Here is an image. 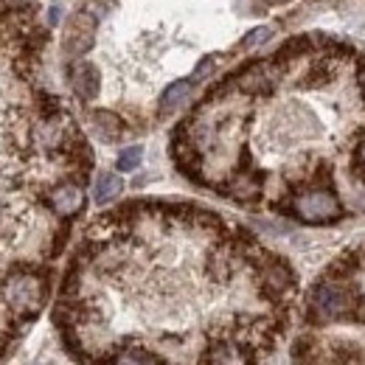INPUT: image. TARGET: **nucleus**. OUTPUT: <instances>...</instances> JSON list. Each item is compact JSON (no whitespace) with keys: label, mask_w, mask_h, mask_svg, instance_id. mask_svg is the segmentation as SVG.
<instances>
[{"label":"nucleus","mask_w":365,"mask_h":365,"mask_svg":"<svg viewBox=\"0 0 365 365\" xmlns=\"http://www.w3.org/2000/svg\"><path fill=\"white\" fill-rule=\"evenodd\" d=\"M357 309V289L343 281H323L312 292V312L320 320L354 318Z\"/></svg>","instance_id":"nucleus-1"},{"label":"nucleus","mask_w":365,"mask_h":365,"mask_svg":"<svg viewBox=\"0 0 365 365\" xmlns=\"http://www.w3.org/2000/svg\"><path fill=\"white\" fill-rule=\"evenodd\" d=\"M292 214L309 225H326L331 220H340L343 205L329 188H312L292 200Z\"/></svg>","instance_id":"nucleus-2"},{"label":"nucleus","mask_w":365,"mask_h":365,"mask_svg":"<svg viewBox=\"0 0 365 365\" xmlns=\"http://www.w3.org/2000/svg\"><path fill=\"white\" fill-rule=\"evenodd\" d=\"M96 43V17L88 14V11H79L71 17L68 29H65V40H62V48L68 56H82L88 53Z\"/></svg>","instance_id":"nucleus-3"},{"label":"nucleus","mask_w":365,"mask_h":365,"mask_svg":"<svg viewBox=\"0 0 365 365\" xmlns=\"http://www.w3.org/2000/svg\"><path fill=\"white\" fill-rule=\"evenodd\" d=\"M281 76V62H259L253 68H247L242 76H239V91L253 93V96H264L275 88Z\"/></svg>","instance_id":"nucleus-4"},{"label":"nucleus","mask_w":365,"mask_h":365,"mask_svg":"<svg viewBox=\"0 0 365 365\" xmlns=\"http://www.w3.org/2000/svg\"><path fill=\"white\" fill-rule=\"evenodd\" d=\"M48 205L53 208L56 217L68 220V217H76L82 208H85V191L79 182H59L51 194H48Z\"/></svg>","instance_id":"nucleus-5"},{"label":"nucleus","mask_w":365,"mask_h":365,"mask_svg":"<svg viewBox=\"0 0 365 365\" xmlns=\"http://www.w3.org/2000/svg\"><path fill=\"white\" fill-rule=\"evenodd\" d=\"M71 85L79 98L85 101H93L98 96V88H101V79H98V71L93 68L91 62H76L73 71H71Z\"/></svg>","instance_id":"nucleus-6"},{"label":"nucleus","mask_w":365,"mask_h":365,"mask_svg":"<svg viewBox=\"0 0 365 365\" xmlns=\"http://www.w3.org/2000/svg\"><path fill=\"white\" fill-rule=\"evenodd\" d=\"M191 93H194V82L191 79H178V82H172L163 96H160V113H175L178 107H182L188 98H191Z\"/></svg>","instance_id":"nucleus-7"},{"label":"nucleus","mask_w":365,"mask_h":365,"mask_svg":"<svg viewBox=\"0 0 365 365\" xmlns=\"http://www.w3.org/2000/svg\"><path fill=\"white\" fill-rule=\"evenodd\" d=\"M93 127H96L101 140H118L124 135V121L110 110H96L93 113Z\"/></svg>","instance_id":"nucleus-8"},{"label":"nucleus","mask_w":365,"mask_h":365,"mask_svg":"<svg viewBox=\"0 0 365 365\" xmlns=\"http://www.w3.org/2000/svg\"><path fill=\"white\" fill-rule=\"evenodd\" d=\"M121 191H124L121 178H118V175H113V172H104V175H98V180H96L93 197H96V202H98V205H104V202H113Z\"/></svg>","instance_id":"nucleus-9"},{"label":"nucleus","mask_w":365,"mask_h":365,"mask_svg":"<svg viewBox=\"0 0 365 365\" xmlns=\"http://www.w3.org/2000/svg\"><path fill=\"white\" fill-rule=\"evenodd\" d=\"M140 158H143V149L140 146H127L121 155H118V169L121 172H133V169H138V163H140Z\"/></svg>","instance_id":"nucleus-10"},{"label":"nucleus","mask_w":365,"mask_h":365,"mask_svg":"<svg viewBox=\"0 0 365 365\" xmlns=\"http://www.w3.org/2000/svg\"><path fill=\"white\" fill-rule=\"evenodd\" d=\"M273 37V29L270 26H259V29H253L245 40H242V48H256V46H264L267 40Z\"/></svg>","instance_id":"nucleus-11"},{"label":"nucleus","mask_w":365,"mask_h":365,"mask_svg":"<svg viewBox=\"0 0 365 365\" xmlns=\"http://www.w3.org/2000/svg\"><path fill=\"white\" fill-rule=\"evenodd\" d=\"M214 68H217V59H214V56H205V59L197 65V71L191 73V82H194V85H197V82H202L208 73H214Z\"/></svg>","instance_id":"nucleus-12"},{"label":"nucleus","mask_w":365,"mask_h":365,"mask_svg":"<svg viewBox=\"0 0 365 365\" xmlns=\"http://www.w3.org/2000/svg\"><path fill=\"white\" fill-rule=\"evenodd\" d=\"M354 169H357V175L365 180V135H363V140L357 143V152H354Z\"/></svg>","instance_id":"nucleus-13"},{"label":"nucleus","mask_w":365,"mask_h":365,"mask_svg":"<svg viewBox=\"0 0 365 365\" xmlns=\"http://www.w3.org/2000/svg\"><path fill=\"white\" fill-rule=\"evenodd\" d=\"M357 85H360V93H363L365 98V59L360 62V68H357Z\"/></svg>","instance_id":"nucleus-14"},{"label":"nucleus","mask_w":365,"mask_h":365,"mask_svg":"<svg viewBox=\"0 0 365 365\" xmlns=\"http://www.w3.org/2000/svg\"><path fill=\"white\" fill-rule=\"evenodd\" d=\"M270 3H284V0H270Z\"/></svg>","instance_id":"nucleus-15"}]
</instances>
